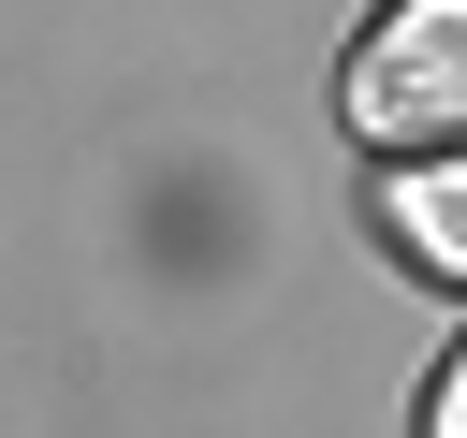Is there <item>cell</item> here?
Listing matches in <instances>:
<instances>
[{"label": "cell", "instance_id": "1", "mask_svg": "<svg viewBox=\"0 0 467 438\" xmlns=\"http://www.w3.org/2000/svg\"><path fill=\"white\" fill-rule=\"evenodd\" d=\"M350 131L423 161V146H467V0H379L365 44H350Z\"/></svg>", "mask_w": 467, "mask_h": 438}, {"label": "cell", "instance_id": "2", "mask_svg": "<svg viewBox=\"0 0 467 438\" xmlns=\"http://www.w3.org/2000/svg\"><path fill=\"white\" fill-rule=\"evenodd\" d=\"M394 234L438 277H467V146H423V175H394Z\"/></svg>", "mask_w": 467, "mask_h": 438}, {"label": "cell", "instance_id": "3", "mask_svg": "<svg viewBox=\"0 0 467 438\" xmlns=\"http://www.w3.org/2000/svg\"><path fill=\"white\" fill-rule=\"evenodd\" d=\"M423 423H438V438H467V350L438 365V394H423Z\"/></svg>", "mask_w": 467, "mask_h": 438}]
</instances>
